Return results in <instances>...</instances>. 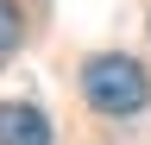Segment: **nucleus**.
Listing matches in <instances>:
<instances>
[{
    "label": "nucleus",
    "instance_id": "1",
    "mask_svg": "<svg viewBox=\"0 0 151 145\" xmlns=\"http://www.w3.org/2000/svg\"><path fill=\"white\" fill-rule=\"evenodd\" d=\"M82 101L94 114H107V120H126V114H139L151 101V76L126 50H101V57L82 63Z\"/></svg>",
    "mask_w": 151,
    "mask_h": 145
},
{
    "label": "nucleus",
    "instance_id": "2",
    "mask_svg": "<svg viewBox=\"0 0 151 145\" xmlns=\"http://www.w3.org/2000/svg\"><path fill=\"white\" fill-rule=\"evenodd\" d=\"M0 145H50V120L32 101H0Z\"/></svg>",
    "mask_w": 151,
    "mask_h": 145
},
{
    "label": "nucleus",
    "instance_id": "3",
    "mask_svg": "<svg viewBox=\"0 0 151 145\" xmlns=\"http://www.w3.org/2000/svg\"><path fill=\"white\" fill-rule=\"evenodd\" d=\"M25 38V13H19V0H0V57Z\"/></svg>",
    "mask_w": 151,
    "mask_h": 145
}]
</instances>
